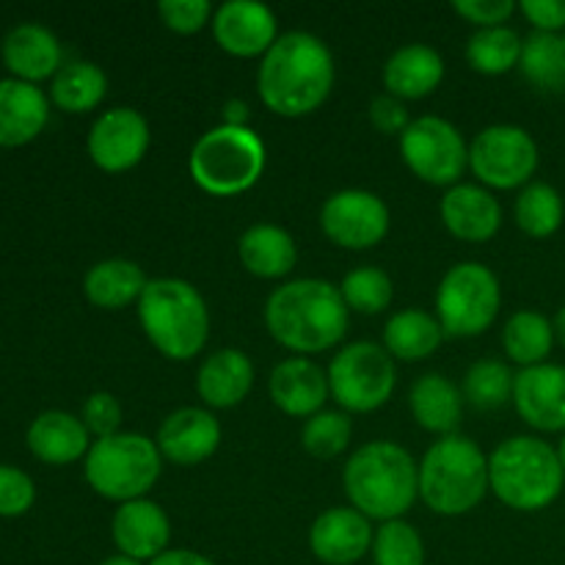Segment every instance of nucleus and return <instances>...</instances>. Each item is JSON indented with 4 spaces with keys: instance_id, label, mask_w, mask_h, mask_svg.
Returning <instances> with one entry per match:
<instances>
[{
    "instance_id": "nucleus-42",
    "label": "nucleus",
    "mask_w": 565,
    "mask_h": 565,
    "mask_svg": "<svg viewBox=\"0 0 565 565\" xmlns=\"http://www.w3.org/2000/svg\"><path fill=\"white\" fill-rule=\"evenodd\" d=\"M83 425L88 434L97 439H108V436L119 434L121 425V403L116 401L110 392H94L86 403H83Z\"/></svg>"
},
{
    "instance_id": "nucleus-8",
    "label": "nucleus",
    "mask_w": 565,
    "mask_h": 565,
    "mask_svg": "<svg viewBox=\"0 0 565 565\" xmlns=\"http://www.w3.org/2000/svg\"><path fill=\"white\" fill-rule=\"evenodd\" d=\"M163 456L158 445L143 434H114L97 439L86 456V480L99 497L119 505L143 500L158 483Z\"/></svg>"
},
{
    "instance_id": "nucleus-39",
    "label": "nucleus",
    "mask_w": 565,
    "mask_h": 565,
    "mask_svg": "<svg viewBox=\"0 0 565 565\" xmlns=\"http://www.w3.org/2000/svg\"><path fill=\"white\" fill-rule=\"evenodd\" d=\"M351 436H353V425L348 414L318 412L315 417H309L307 423H303L301 445L309 456L329 461V458L342 456V452L348 450Z\"/></svg>"
},
{
    "instance_id": "nucleus-3",
    "label": "nucleus",
    "mask_w": 565,
    "mask_h": 565,
    "mask_svg": "<svg viewBox=\"0 0 565 565\" xmlns=\"http://www.w3.org/2000/svg\"><path fill=\"white\" fill-rule=\"evenodd\" d=\"M342 486L351 505L370 522H395L419 497V467L406 447L386 439L370 441L345 463Z\"/></svg>"
},
{
    "instance_id": "nucleus-50",
    "label": "nucleus",
    "mask_w": 565,
    "mask_h": 565,
    "mask_svg": "<svg viewBox=\"0 0 565 565\" xmlns=\"http://www.w3.org/2000/svg\"><path fill=\"white\" fill-rule=\"evenodd\" d=\"M557 458H561L563 463V472H565V436L561 439V447H557Z\"/></svg>"
},
{
    "instance_id": "nucleus-26",
    "label": "nucleus",
    "mask_w": 565,
    "mask_h": 565,
    "mask_svg": "<svg viewBox=\"0 0 565 565\" xmlns=\"http://www.w3.org/2000/svg\"><path fill=\"white\" fill-rule=\"evenodd\" d=\"M28 447H31L39 461L64 467V463L88 456L92 441H88V430L83 419L72 417L66 412H44L28 428Z\"/></svg>"
},
{
    "instance_id": "nucleus-25",
    "label": "nucleus",
    "mask_w": 565,
    "mask_h": 565,
    "mask_svg": "<svg viewBox=\"0 0 565 565\" xmlns=\"http://www.w3.org/2000/svg\"><path fill=\"white\" fill-rule=\"evenodd\" d=\"M445 77V61L430 44H403L384 64L386 94L397 99H423Z\"/></svg>"
},
{
    "instance_id": "nucleus-23",
    "label": "nucleus",
    "mask_w": 565,
    "mask_h": 565,
    "mask_svg": "<svg viewBox=\"0 0 565 565\" xmlns=\"http://www.w3.org/2000/svg\"><path fill=\"white\" fill-rule=\"evenodd\" d=\"M254 364L237 348L210 353L196 373V392L210 408H232L252 392Z\"/></svg>"
},
{
    "instance_id": "nucleus-6",
    "label": "nucleus",
    "mask_w": 565,
    "mask_h": 565,
    "mask_svg": "<svg viewBox=\"0 0 565 565\" xmlns=\"http://www.w3.org/2000/svg\"><path fill=\"white\" fill-rule=\"evenodd\" d=\"M489 489V456L467 436H441L419 461V497L439 516L475 511Z\"/></svg>"
},
{
    "instance_id": "nucleus-19",
    "label": "nucleus",
    "mask_w": 565,
    "mask_h": 565,
    "mask_svg": "<svg viewBox=\"0 0 565 565\" xmlns=\"http://www.w3.org/2000/svg\"><path fill=\"white\" fill-rule=\"evenodd\" d=\"M110 535L119 555L132 557L138 563H152L163 552H169L171 522L163 508L152 500H132L116 508Z\"/></svg>"
},
{
    "instance_id": "nucleus-38",
    "label": "nucleus",
    "mask_w": 565,
    "mask_h": 565,
    "mask_svg": "<svg viewBox=\"0 0 565 565\" xmlns=\"http://www.w3.org/2000/svg\"><path fill=\"white\" fill-rule=\"evenodd\" d=\"M375 565H425V544L417 527L403 519L384 522L373 539Z\"/></svg>"
},
{
    "instance_id": "nucleus-36",
    "label": "nucleus",
    "mask_w": 565,
    "mask_h": 565,
    "mask_svg": "<svg viewBox=\"0 0 565 565\" xmlns=\"http://www.w3.org/2000/svg\"><path fill=\"white\" fill-rule=\"evenodd\" d=\"M513 384H516V373H513L505 362L480 359V362H475L472 367L467 370V379H463V397H467L475 408L494 412V408L513 401Z\"/></svg>"
},
{
    "instance_id": "nucleus-11",
    "label": "nucleus",
    "mask_w": 565,
    "mask_h": 565,
    "mask_svg": "<svg viewBox=\"0 0 565 565\" xmlns=\"http://www.w3.org/2000/svg\"><path fill=\"white\" fill-rule=\"evenodd\" d=\"M401 152L408 169L428 185H458L469 166V147L461 130L439 116L412 119L401 136Z\"/></svg>"
},
{
    "instance_id": "nucleus-35",
    "label": "nucleus",
    "mask_w": 565,
    "mask_h": 565,
    "mask_svg": "<svg viewBox=\"0 0 565 565\" xmlns=\"http://www.w3.org/2000/svg\"><path fill=\"white\" fill-rule=\"evenodd\" d=\"M565 215L563 196L546 182H530L516 199V224L530 237H550L561 230Z\"/></svg>"
},
{
    "instance_id": "nucleus-34",
    "label": "nucleus",
    "mask_w": 565,
    "mask_h": 565,
    "mask_svg": "<svg viewBox=\"0 0 565 565\" xmlns=\"http://www.w3.org/2000/svg\"><path fill=\"white\" fill-rule=\"evenodd\" d=\"M524 39L513 28H480L467 44V58L475 72L483 75H505L522 61Z\"/></svg>"
},
{
    "instance_id": "nucleus-17",
    "label": "nucleus",
    "mask_w": 565,
    "mask_h": 565,
    "mask_svg": "<svg viewBox=\"0 0 565 565\" xmlns=\"http://www.w3.org/2000/svg\"><path fill=\"white\" fill-rule=\"evenodd\" d=\"M373 524L356 508H329L315 519L309 546L326 565H353L373 550Z\"/></svg>"
},
{
    "instance_id": "nucleus-14",
    "label": "nucleus",
    "mask_w": 565,
    "mask_h": 565,
    "mask_svg": "<svg viewBox=\"0 0 565 565\" xmlns=\"http://www.w3.org/2000/svg\"><path fill=\"white\" fill-rule=\"evenodd\" d=\"M149 125L136 108H110L88 132V154L103 171L119 174L143 160L149 149Z\"/></svg>"
},
{
    "instance_id": "nucleus-46",
    "label": "nucleus",
    "mask_w": 565,
    "mask_h": 565,
    "mask_svg": "<svg viewBox=\"0 0 565 565\" xmlns=\"http://www.w3.org/2000/svg\"><path fill=\"white\" fill-rule=\"evenodd\" d=\"M149 565H215V563L193 550H169V552H163L160 557H154Z\"/></svg>"
},
{
    "instance_id": "nucleus-43",
    "label": "nucleus",
    "mask_w": 565,
    "mask_h": 565,
    "mask_svg": "<svg viewBox=\"0 0 565 565\" xmlns=\"http://www.w3.org/2000/svg\"><path fill=\"white\" fill-rule=\"evenodd\" d=\"M452 11L478 28H500L516 11L513 0H456Z\"/></svg>"
},
{
    "instance_id": "nucleus-22",
    "label": "nucleus",
    "mask_w": 565,
    "mask_h": 565,
    "mask_svg": "<svg viewBox=\"0 0 565 565\" xmlns=\"http://www.w3.org/2000/svg\"><path fill=\"white\" fill-rule=\"evenodd\" d=\"M50 103L36 83L6 77L0 81V147L33 141L47 125Z\"/></svg>"
},
{
    "instance_id": "nucleus-7",
    "label": "nucleus",
    "mask_w": 565,
    "mask_h": 565,
    "mask_svg": "<svg viewBox=\"0 0 565 565\" xmlns=\"http://www.w3.org/2000/svg\"><path fill=\"white\" fill-rule=\"evenodd\" d=\"M193 182L213 196H237L265 171V143L252 127L218 125L204 132L188 160Z\"/></svg>"
},
{
    "instance_id": "nucleus-16",
    "label": "nucleus",
    "mask_w": 565,
    "mask_h": 565,
    "mask_svg": "<svg viewBox=\"0 0 565 565\" xmlns=\"http://www.w3.org/2000/svg\"><path fill=\"white\" fill-rule=\"evenodd\" d=\"M513 406L530 428L565 434V364L544 362L516 373Z\"/></svg>"
},
{
    "instance_id": "nucleus-20",
    "label": "nucleus",
    "mask_w": 565,
    "mask_h": 565,
    "mask_svg": "<svg viewBox=\"0 0 565 565\" xmlns=\"http://www.w3.org/2000/svg\"><path fill=\"white\" fill-rule=\"evenodd\" d=\"M270 401L290 417H315L329 401V373L307 356L285 359L270 373Z\"/></svg>"
},
{
    "instance_id": "nucleus-10",
    "label": "nucleus",
    "mask_w": 565,
    "mask_h": 565,
    "mask_svg": "<svg viewBox=\"0 0 565 565\" xmlns=\"http://www.w3.org/2000/svg\"><path fill=\"white\" fill-rule=\"evenodd\" d=\"M395 384V359L375 342H351L329 364L331 397L351 414H367L384 406Z\"/></svg>"
},
{
    "instance_id": "nucleus-51",
    "label": "nucleus",
    "mask_w": 565,
    "mask_h": 565,
    "mask_svg": "<svg viewBox=\"0 0 565 565\" xmlns=\"http://www.w3.org/2000/svg\"><path fill=\"white\" fill-rule=\"evenodd\" d=\"M563 42H565V33H563Z\"/></svg>"
},
{
    "instance_id": "nucleus-44",
    "label": "nucleus",
    "mask_w": 565,
    "mask_h": 565,
    "mask_svg": "<svg viewBox=\"0 0 565 565\" xmlns=\"http://www.w3.org/2000/svg\"><path fill=\"white\" fill-rule=\"evenodd\" d=\"M370 121H373L375 130L386 132V136H395V132L403 136L406 127L412 125L403 99L392 97V94H381V97H375L373 103H370Z\"/></svg>"
},
{
    "instance_id": "nucleus-1",
    "label": "nucleus",
    "mask_w": 565,
    "mask_h": 565,
    "mask_svg": "<svg viewBox=\"0 0 565 565\" xmlns=\"http://www.w3.org/2000/svg\"><path fill=\"white\" fill-rule=\"evenodd\" d=\"M334 86V58L323 39L290 31L263 55L257 88L274 114L296 119L318 110Z\"/></svg>"
},
{
    "instance_id": "nucleus-49",
    "label": "nucleus",
    "mask_w": 565,
    "mask_h": 565,
    "mask_svg": "<svg viewBox=\"0 0 565 565\" xmlns=\"http://www.w3.org/2000/svg\"><path fill=\"white\" fill-rule=\"evenodd\" d=\"M99 565H141V563L132 561V557H125V555H114V557H105Z\"/></svg>"
},
{
    "instance_id": "nucleus-28",
    "label": "nucleus",
    "mask_w": 565,
    "mask_h": 565,
    "mask_svg": "<svg viewBox=\"0 0 565 565\" xmlns=\"http://www.w3.org/2000/svg\"><path fill=\"white\" fill-rule=\"evenodd\" d=\"M408 406H412L419 428L439 436H452L461 423L463 395L447 375L425 373L423 379L414 381Z\"/></svg>"
},
{
    "instance_id": "nucleus-48",
    "label": "nucleus",
    "mask_w": 565,
    "mask_h": 565,
    "mask_svg": "<svg viewBox=\"0 0 565 565\" xmlns=\"http://www.w3.org/2000/svg\"><path fill=\"white\" fill-rule=\"evenodd\" d=\"M552 329H555V340H561V345H565V307L555 315V320H552Z\"/></svg>"
},
{
    "instance_id": "nucleus-31",
    "label": "nucleus",
    "mask_w": 565,
    "mask_h": 565,
    "mask_svg": "<svg viewBox=\"0 0 565 565\" xmlns=\"http://www.w3.org/2000/svg\"><path fill=\"white\" fill-rule=\"evenodd\" d=\"M108 92V77L92 61H70L53 77V103L66 114L97 108Z\"/></svg>"
},
{
    "instance_id": "nucleus-13",
    "label": "nucleus",
    "mask_w": 565,
    "mask_h": 565,
    "mask_svg": "<svg viewBox=\"0 0 565 565\" xmlns=\"http://www.w3.org/2000/svg\"><path fill=\"white\" fill-rule=\"evenodd\" d=\"M320 226L337 246L364 252L379 246L390 232V207L384 199L362 188H345L326 199Z\"/></svg>"
},
{
    "instance_id": "nucleus-4",
    "label": "nucleus",
    "mask_w": 565,
    "mask_h": 565,
    "mask_svg": "<svg viewBox=\"0 0 565 565\" xmlns=\"http://www.w3.org/2000/svg\"><path fill=\"white\" fill-rule=\"evenodd\" d=\"M143 334L166 359L188 362L207 345L210 312L202 292L185 279H152L138 298Z\"/></svg>"
},
{
    "instance_id": "nucleus-33",
    "label": "nucleus",
    "mask_w": 565,
    "mask_h": 565,
    "mask_svg": "<svg viewBox=\"0 0 565 565\" xmlns=\"http://www.w3.org/2000/svg\"><path fill=\"white\" fill-rule=\"evenodd\" d=\"M522 75L533 83L539 92L563 94L565 92V42L557 33H530L524 39Z\"/></svg>"
},
{
    "instance_id": "nucleus-32",
    "label": "nucleus",
    "mask_w": 565,
    "mask_h": 565,
    "mask_svg": "<svg viewBox=\"0 0 565 565\" xmlns=\"http://www.w3.org/2000/svg\"><path fill=\"white\" fill-rule=\"evenodd\" d=\"M502 345H505L508 359L522 364V370L535 367V364H544L546 356L552 353L555 329H552V323L541 312L522 309V312L511 315V320L505 323Z\"/></svg>"
},
{
    "instance_id": "nucleus-37",
    "label": "nucleus",
    "mask_w": 565,
    "mask_h": 565,
    "mask_svg": "<svg viewBox=\"0 0 565 565\" xmlns=\"http://www.w3.org/2000/svg\"><path fill=\"white\" fill-rule=\"evenodd\" d=\"M342 298H345L348 309L362 315H379L390 309L392 298H395V285H392L390 274L381 268H356L345 274L340 285Z\"/></svg>"
},
{
    "instance_id": "nucleus-12",
    "label": "nucleus",
    "mask_w": 565,
    "mask_h": 565,
    "mask_svg": "<svg viewBox=\"0 0 565 565\" xmlns=\"http://www.w3.org/2000/svg\"><path fill=\"white\" fill-rule=\"evenodd\" d=\"M469 169L489 188L511 191L530 185V177L539 169V143L519 125H491L475 136Z\"/></svg>"
},
{
    "instance_id": "nucleus-21",
    "label": "nucleus",
    "mask_w": 565,
    "mask_h": 565,
    "mask_svg": "<svg viewBox=\"0 0 565 565\" xmlns=\"http://www.w3.org/2000/svg\"><path fill=\"white\" fill-rule=\"evenodd\" d=\"M439 213L450 235L467 243L491 241L502 224V207L494 193L469 182H458L441 196Z\"/></svg>"
},
{
    "instance_id": "nucleus-30",
    "label": "nucleus",
    "mask_w": 565,
    "mask_h": 565,
    "mask_svg": "<svg viewBox=\"0 0 565 565\" xmlns=\"http://www.w3.org/2000/svg\"><path fill=\"white\" fill-rule=\"evenodd\" d=\"M445 340L439 318L423 312V309H403L392 315L384 326V348L392 359L403 362H419L428 359Z\"/></svg>"
},
{
    "instance_id": "nucleus-47",
    "label": "nucleus",
    "mask_w": 565,
    "mask_h": 565,
    "mask_svg": "<svg viewBox=\"0 0 565 565\" xmlns=\"http://www.w3.org/2000/svg\"><path fill=\"white\" fill-rule=\"evenodd\" d=\"M248 105L243 99H230L224 105V125L230 127H248Z\"/></svg>"
},
{
    "instance_id": "nucleus-18",
    "label": "nucleus",
    "mask_w": 565,
    "mask_h": 565,
    "mask_svg": "<svg viewBox=\"0 0 565 565\" xmlns=\"http://www.w3.org/2000/svg\"><path fill=\"white\" fill-rule=\"evenodd\" d=\"M154 445L177 467H196L218 450L221 425L207 408H177L163 419Z\"/></svg>"
},
{
    "instance_id": "nucleus-27",
    "label": "nucleus",
    "mask_w": 565,
    "mask_h": 565,
    "mask_svg": "<svg viewBox=\"0 0 565 565\" xmlns=\"http://www.w3.org/2000/svg\"><path fill=\"white\" fill-rule=\"evenodd\" d=\"M241 263L259 279H285L298 263V248L290 232L276 224L248 226L237 243Z\"/></svg>"
},
{
    "instance_id": "nucleus-2",
    "label": "nucleus",
    "mask_w": 565,
    "mask_h": 565,
    "mask_svg": "<svg viewBox=\"0 0 565 565\" xmlns=\"http://www.w3.org/2000/svg\"><path fill=\"white\" fill-rule=\"evenodd\" d=\"M348 303L340 287L326 279H296L270 292L265 326L279 345L296 353L334 348L348 331Z\"/></svg>"
},
{
    "instance_id": "nucleus-29",
    "label": "nucleus",
    "mask_w": 565,
    "mask_h": 565,
    "mask_svg": "<svg viewBox=\"0 0 565 565\" xmlns=\"http://www.w3.org/2000/svg\"><path fill=\"white\" fill-rule=\"evenodd\" d=\"M149 279L132 259H103L83 279V292L99 309H125L143 296Z\"/></svg>"
},
{
    "instance_id": "nucleus-24",
    "label": "nucleus",
    "mask_w": 565,
    "mask_h": 565,
    "mask_svg": "<svg viewBox=\"0 0 565 565\" xmlns=\"http://www.w3.org/2000/svg\"><path fill=\"white\" fill-rule=\"evenodd\" d=\"M3 61L17 81L36 83L61 70V44L39 22H22L3 39Z\"/></svg>"
},
{
    "instance_id": "nucleus-45",
    "label": "nucleus",
    "mask_w": 565,
    "mask_h": 565,
    "mask_svg": "<svg viewBox=\"0 0 565 565\" xmlns=\"http://www.w3.org/2000/svg\"><path fill=\"white\" fill-rule=\"evenodd\" d=\"M522 14L541 33H557L565 28V0H522Z\"/></svg>"
},
{
    "instance_id": "nucleus-40",
    "label": "nucleus",
    "mask_w": 565,
    "mask_h": 565,
    "mask_svg": "<svg viewBox=\"0 0 565 565\" xmlns=\"http://www.w3.org/2000/svg\"><path fill=\"white\" fill-rule=\"evenodd\" d=\"M163 25L174 33H199L207 22H213V3L207 0H163L158 6Z\"/></svg>"
},
{
    "instance_id": "nucleus-41",
    "label": "nucleus",
    "mask_w": 565,
    "mask_h": 565,
    "mask_svg": "<svg viewBox=\"0 0 565 565\" xmlns=\"http://www.w3.org/2000/svg\"><path fill=\"white\" fill-rule=\"evenodd\" d=\"M36 500V486L22 469L0 463V516H22Z\"/></svg>"
},
{
    "instance_id": "nucleus-15",
    "label": "nucleus",
    "mask_w": 565,
    "mask_h": 565,
    "mask_svg": "<svg viewBox=\"0 0 565 565\" xmlns=\"http://www.w3.org/2000/svg\"><path fill=\"white\" fill-rule=\"evenodd\" d=\"M213 36L221 47L237 58L265 55L279 39L276 14L257 0H226L213 14Z\"/></svg>"
},
{
    "instance_id": "nucleus-5",
    "label": "nucleus",
    "mask_w": 565,
    "mask_h": 565,
    "mask_svg": "<svg viewBox=\"0 0 565 565\" xmlns=\"http://www.w3.org/2000/svg\"><path fill=\"white\" fill-rule=\"evenodd\" d=\"M563 483L557 450L539 436H513L489 456L491 491L513 511H544L561 497Z\"/></svg>"
},
{
    "instance_id": "nucleus-9",
    "label": "nucleus",
    "mask_w": 565,
    "mask_h": 565,
    "mask_svg": "<svg viewBox=\"0 0 565 565\" xmlns=\"http://www.w3.org/2000/svg\"><path fill=\"white\" fill-rule=\"evenodd\" d=\"M502 307L500 279L480 263L452 265L436 290V312L447 337H478Z\"/></svg>"
}]
</instances>
